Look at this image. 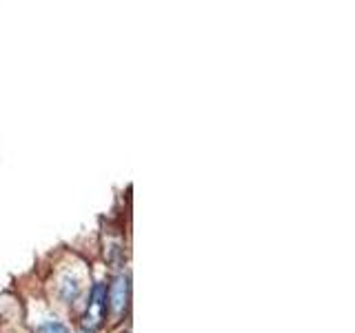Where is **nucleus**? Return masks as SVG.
I'll list each match as a JSON object with an SVG mask.
<instances>
[{"label": "nucleus", "mask_w": 355, "mask_h": 333, "mask_svg": "<svg viewBox=\"0 0 355 333\" xmlns=\"http://www.w3.org/2000/svg\"><path fill=\"white\" fill-rule=\"evenodd\" d=\"M38 333H69V327L62 325L58 320H49L38 329Z\"/></svg>", "instance_id": "20e7f679"}, {"label": "nucleus", "mask_w": 355, "mask_h": 333, "mask_svg": "<svg viewBox=\"0 0 355 333\" xmlns=\"http://www.w3.org/2000/svg\"><path fill=\"white\" fill-rule=\"evenodd\" d=\"M127 300H129V280L125 275H118L107 291V307L111 309V314L118 318L122 311L127 309Z\"/></svg>", "instance_id": "f03ea898"}, {"label": "nucleus", "mask_w": 355, "mask_h": 333, "mask_svg": "<svg viewBox=\"0 0 355 333\" xmlns=\"http://www.w3.org/2000/svg\"><path fill=\"white\" fill-rule=\"evenodd\" d=\"M107 314V284H96L92 291V302L87 307V316H85V327L87 329H98L100 322H103Z\"/></svg>", "instance_id": "f257e3e1"}, {"label": "nucleus", "mask_w": 355, "mask_h": 333, "mask_svg": "<svg viewBox=\"0 0 355 333\" xmlns=\"http://www.w3.org/2000/svg\"><path fill=\"white\" fill-rule=\"evenodd\" d=\"M58 291H60V298L64 300V302H73V300L80 296V280H78L76 275L67 273L62 280H60Z\"/></svg>", "instance_id": "7ed1b4c3"}]
</instances>
